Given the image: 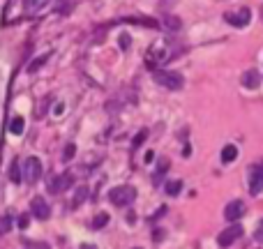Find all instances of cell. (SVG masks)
I'll use <instances>...</instances> for the list:
<instances>
[{"instance_id": "44dd1931", "label": "cell", "mask_w": 263, "mask_h": 249, "mask_svg": "<svg viewBox=\"0 0 263 249\" xmlns=\"http://www.w3.org/2000/svg\"><path fill=\"white\" fill-rule=\"evenodd\" d=\"M146 139H148V129H141V132H139V134L134 136V141H132V146H134V148H141Z\"/></svg>"}, {"instance_id": "3957f363", "label": "cell", "mask_w": 263, "mask_h": 249, "mask_svg": "<svg viewBox=\"0 0 263 249\" xmlns=\"http://www.w3.org/2000/svg\"><path fill=\"white\" fill-rule=\"evenodd\" d=\"M155 74V81L162 83L164 88H169V90H182V86H185V79H182V74H178V72H159V69H155L153 72Z\"/></svg>"}, {"instance_id": "5b68a950", "label": "cell", "mask_w": 263, "mask_h": 249, "mask_svg": "<svg viewBox=\"0 0 263 249\" xmlns=\"http://www.w3.org/2000/svg\"><path fill=\"white\" fill-rule=\"evenodd\" d=\"M72 182H74V175L69 173H62V175H51V180L47 182V189L51 192V194H60V192H65V189L72 187Z\"/></svg>"}, {"instance_id": "d4e9b609", "label": "cell", "mask_w": 263, "mask_h": 249, "mask_svg": "<svg viewBox=\"0 0 263 249\" xmlns=\"http://www.w3.org/2000/svg\"><path fill=\"white\" fill-rule=\"evenodd\" d=\"M164 236H166V231H162V229H157L155 233H153V240H155V243H162L164 240Z\"/></svg>"}, {"instance_id": "484cf974", "label": "cell", "mask_w": 263, "mask_h": 249, "mask_svg": "<svg viewBox=\"0 0 263 249\" xmlns=\"http://www.w3.org/2000/svg\"><path fill=\"white\" fill-rule=\"evenodd\" d=\"M28 249H51L47 243H26Z\"/></svg>"}, {"instance_id": "9c48e42d", "label": "cell", "mask_w": 263, "mask_h": 249, "mask_svg": "<svg viewBox=\"0 0 263 249\" xmlns=\"http://www.w3.org/2000/svg\"><path fill=\"white\" fill-rule=\"evenodd\" d=\"M30 212H33V217L42 219V222H47L49 217H51V208H49V203L42 196H35L33 201H30Z\"/></svg>"}, {"instance_id": "8992f818", "label": "cell", "mask_w": 263, "mask_h": 249, "mask_svg": "<svg viewBox=\"0 0 263 249\" xmlns=\"http://www.w3.org/2000/svg\"><path fill=\"white\" fill-rule=\"evenodd\" d=\"M240 236H243V226L238 222H233L229 229H224L222 233L217 236V245H219V247H231Z\"/></svg>"}, {"instance_id": "277c9868", "label": "cell", "mask_w": 263, "mask_h": 249, "mask_svg": "<svg viewBox=\"0 0 263 249\" xmlns=\"http://www.w3.org/2000/svg\"><path fill=\"white\" fill-rule=\"evenodd\" d=\"M42 159L40 157H28L26 162H23V180L30 182V185H35V182L42 178Z\"/></svg>"}, {"instance_id": "cb8c5ba5", "label": "cell", "mask_w": 263, "mask_h": 249, "mask_svg": "<svg viewBox=\"0 0 263 249\" xmlns=\"http://www.w3.org/2000/svg\"><path fill=\"white\" fill-rule=\"evenodd\" d=\"M254 238H257V243H263V219L259 222L257 231H254Z\"/></svg>"}, {"instance_id": "4fadbf2b", "label": "cell", "mask_w": 263, "mask_h": 249, "mask_svg": "<svg viewBox=\"0 0 263 249\" xmlns=\"http://www.w3.org/2000/svg\"><path fill=\"white\" fill-rule=\"evenodd\" d=\"M49 2H51V0H26V2H23V7H26L28 14H33V12L37 14V12H42Z\"/></svg>"}, {"instance_id": "8fae6325", "label": "cell", "mask_w": 263, "mask_h": 249, "mask_svg": "<svg viewBox=\"0 0 263 249\" xmlns=\"http://www.w3.org/2000/svg\"><path fill=\"white\" fill-rule=\"evenodd\" d=\"M261 189H263V178L259 175L257 166H254L252 168V178H250V194L257 196V194H261Z\"/></svg>"}, {"instance_id": "ac0fdd59", "label": "cell", "mask_w": 263, "mask_h": 249, "mask_svg": "<svg viewBox=\"0 0 263 249\" xmlns=\"http://www.w3.org/2000/svg\"><path fill=\"white\" fill-rule=\"evenodd\" d=\"M88 194H90V192H88V187H79V189H76V194H74V203H72V208H79V205H81V203L88 199Z\"/></svg>"}, {"instance_id": "f546056e", "label": "cell", "mask_w": 263, "mask_h": 249, "mask_svg": "<svg viewBox=\"0 0 263 249\" xmlns=\"http://www.w3.org/2000/svg\"><path fill=\"white\" fill-rule=\"evenodd\" d=\"M81 249H97V247H95V245H88V243H83V245H81Z\"/></svg>"}, {"instance_id": "e0dca14e", "label": "cell", "mask_w": 263, "mask_h": 249, "mask_svg": "<svg viewBox=\"0 0 263 249\" xmlns=\"http://www.w3.org/2000/svg\"><path fill=\"white\" fill-rule=\"evenodd\" d=\"M180 189H182V180H169L166 185H164V192H166L169 196L180 194Z\"/></svg>"}, {"instance_id": "7a4b0ae2", "label": "cell", "mask_w": 263, "mask_h": 249, "mask_svg": "<svg viewBox=\"0 0 263 249\" xmlns=\"http://www.w3.org/2000/svg\"><path fill=\"white\" fill-rule=\"evenodd\" d=\"M108 199H111V203H113V205L125 208V205H129V203H134L136 189L132 187V185H120V187H113L111 192H108Z\"/></svg>"}, {"instance_id": "9a60e30c", "label": "cell", "mask_w": 263, "mask_h": 249, "mask_svg": "<svg viewBox=\"0 0 263 249\" xmlns=\"http://www.w3.org/2000/svg\"><path fill=\"white\" fill-rule=\"evenodd\" d=\"M236 157H238V148L233 146V143H229V146H224L222 148V162L224 164L236 162Z\"/></svg>"}, {"instance_id": "ffe728a7", "label": "cell", "mask_w": 263, "mask_h": 249, "mask_svg": "<svg viewBox=\"0 0 263 249\" xmlns=\"http://www.w3.org/2000/svg\"><path fill=\"white\" fill-rule=\"evenodd\" d=\"M74 155H76V146L74 143H67V146H65V152H62V162H72Z\"/></svg>"}, {"instance_id": "1f68e13d", "label": "cell", "mask_w": 263, "mask_h": 249, "mask_svg": "<svg viewBox=\"0 0 263 249\" xmlns=\"http://www.w3.org/2000/svg\"><path fill=\"white\" fill-rule=\"evenodd\" d=\"M0 192H2V189H0Z\"/></svg>"}, {"instance_id": "7402d4cb", "label": "cell", "mask_w": 263, "mask_h": 249, "mask_svg": "<svg viewBox=\"0 0 263 249\" xmlns=\"http://www.w3.org/2000/svg\"><path fill=\"white\" fill-rule=\"evenodd\" d=\"M49 60V55H42V58H37V60H33L30 65H28V72H37V69L44 65V62Z\"/></svg>"}, {"instance_id": "f1b7e54d", "label": "cell", "mask_w": 263, "mask_h": 249, "mask_svg": "<svg viewBox=\"0 0 263 249\" xmlns=\"http://www.w3.org/2000/svg\"><path fill=\"white\" fill-rule=\"evenodd\" d=\"M120 47H122V49H127V47H129V37H127V35H122V37H120Z\"/></svg>"}, {"instance_id": "4316f807", "label": "cell", "mask_w": 263, "mask_h": 249, "mask_svg": "<svg viewBox=\"0 0 263 249\" xmlns=\"http://www.w3.org/2000/svg\"><path fill=\"white\" fill-rule=\"evenodd\" d=\"M166 26H169V28H178V26H180V21H178V19H171V16H169V19H166Z\"/></svg>"}, {"instance_id": "83f0119b", "label": "cell", "mask_w": 263, "mask_h": 249, "mask_svg": "<svg viewBox=\"0 0 263 249\" xmlns=\"http://www.w3.org/2000/svg\"><path fill=\"white\" fill-rule=\"evenodd\" d=\"M28 222H30V219H28V215H21L19 226H21V229H26V226H28Z\"/></svg>"}, {"instance_id": "603a6c76", "label": "cell", "mask_w": 263, "mask_h": 249, "mask_svg": "<svg viewBox=\"0 0 263 249\" xmlns=\"http://www.w3.org/2000/svg\"><path fill=\"white\" fill-rule=\"evenodd\" d=\"M9 229H12V219L9 217H0V236H5Z\"/></svg>"}, {"instance_id": "ba28073f", "label": "cell", "mask_w": 263, "mask_h": 249, "mask_svg": "<svg viewBox=\"0 0 263 249\" xmlns=\"http://www.w3.org/2000/svg\"><path fill=\"white\" fill-rule=\"evenodd\" d=\"M224 21L229 26H236V28H245L247 23L252 21V12L250 9H238V12H231V14H224Z\"/></svg>"}, {"instance_id": "5bb4252c", "label": "cell", "mask_w": 263, "mask_h": 249, "mask_svg": "<svg viewBox=\"0 0 263 249\" xmlns=\"http://www.w3.org/2000/svg\"><path fill=\"white\" fill-rule=\"evenodd\" d=\"M166 171H169V159H159L157 171L153 173V182H155V185H162V178L166 175Z\"/></svg>"}, {"instance_id": "30bf717a", "label": "cell", "mask_w": 263, "mask_h": 249, "mask_svg": "<svg viewBox=\"0 0 263 249\" xmlns=\"http://www.w3.org/2000/svg\"><path fill=\"white\" fill-rule=\"evenodd\" d=\"M259 83H261V74H259L257 69H247L243 74V86L247 88V90H257Z\"/></svg>"}, {"instance_id": "7c38bea8", "label": "cell", "mask_w": 263, "mask_h": 249, "mask_svg": "<svg viewBox=\"0 0 263 249\" xmlns=\"http://www.w3.org/2000/svg\"><path fill=\"white\" fill-rule=\"evenodd\" d=\"M23 129H26V120H23V115H14L12 120H9V134L21 136V134H23Z\"/></svg>"}, {"instance_id": "2e32d148", "label": "cell", "mask_w": 263, "mask_h": 249, "mask_svg": "<svg viewBox=\"0 0 263 249\" xmlns=\"http://www.w3.org/2000/svg\"><path fill=\"white\" fill-rule=\"evenodd\" d=\"M21 178H23V171H21V164L14 159L12 162V166H9V180L14 182V185H19L21 182Z\"/></svg>"}, {"instance_id": "52a82bcc", "label": "cell", "mask_w": 263, "mask_h": 249, "mask_svg": "<svg viewBox=\"0 0 263 249\" xmlns=\"http://www.w3.org/2000/svg\"><path fill=\"white\" fill-rule=\"evenodd\" d=\"M245 210H247V205H245V201H240V199H236V201H231L226 208H224V217H226V222H238L240 217H245Z\"/></svg>"}, {"instance_id": "d6986e66", "label": "cell", "mask_w": 263, "mask_h": 249, "mask_svg": "<svg viewBox=\"0 0 263 249\" xmlns=\"http://www.w3.org/2000/svg\"><path fill=\"white\" fill-rule=\"evenodd\" d=\"M106 224H108V215L106 212H100V215L93 219V229H104Z\"/></svg>"}, {"instance_id": "4dcf8cb0", "label": "cell", "mask_w": 263, "mask_h": 249, "mask_svg": "<svg viewBox=\"0 0 263 249\" xmlns=\"http://www.w3.org/2000/svg\"><path fill=\"white\" fill-rule=\"evenodd\" d=\"M257 171H259V175H261V178H263V162L257 166Z\"/></svg>"}, {"instance_id": "6da1fadb", "label": "cell", "mask_w": 263, "mask_h": 249, "mask_svg": "<svg viewBox=\"0 0 263 249\" xmlns=\"http://www.w3.org/2000/svg\"><path fill=\"white\" fill-rule=\"evenodd\" d=\"M171 55H173V47H171L169 42H157V44L150 47L148 55H146V62H148V67L155 72V69H159L164 62L169 60Z\"/></svg>"}]
</instances>
